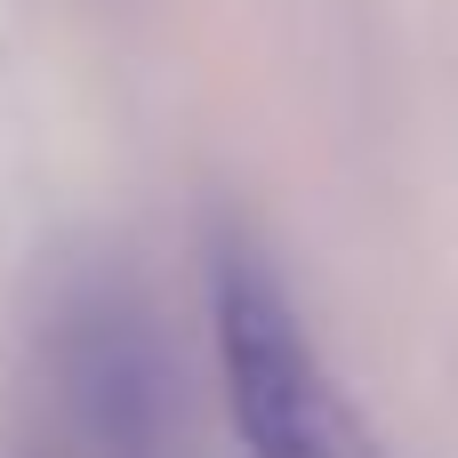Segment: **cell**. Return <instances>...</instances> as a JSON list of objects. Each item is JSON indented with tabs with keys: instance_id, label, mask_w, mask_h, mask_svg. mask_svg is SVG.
Listing matches in <instances>:
<instances>
[{
	"instance_id": "cell-1",
	"label": "cell",
	"mask_w": 458,
	"mask_h": 458,
	"mask_svg": "<svg viewBox=\"0 0 458 458\" xmlns=\"http://www.w3.org/2000/svg\"><path fill=\"white\" fill-rule=\"evenodd\" d=\"M209 338L242 458H386L354 394L330 378L290 282L242 225L209 233Z\"/></svg>"
}]
</instances>
